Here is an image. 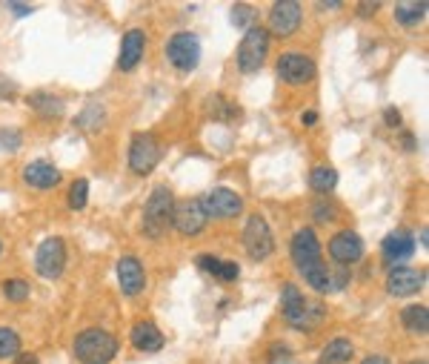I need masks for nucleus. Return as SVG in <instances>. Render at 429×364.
Instances as JSON below:
<instances>
[{
	"label": "nucleus",
	"mask_w": 429,
	"mask_h": 364,
	"mask_svg": "<svg viewBox=\"0 0 429 364\" xmlns=\"http://www.w3.org/2000/svg\"><path fill=\"white\" fill-rule=\"evenodd\" d=\"M266 55H270V32L263 26H249L238 46V69L252 75L266 64Z\"/></svg>",
	"instance_id": "obj_3"
},
{
	"label": "nucleus",
	"mask_w": 429,
	"mask_h": 364,
	"mask_svg": "<svg viewBox=\"0 0 429 364\" xmlns=\"http://www.w3.org/2000/svg\"><path fill=\"white\" fill-rule=\"evenodd\" d=\"M238 276H241V264L238 262H224L221 264V273H218L221 281H238Z\"/></svg>",
	"instance_id": "obj_36"
},
{
	"label": "nucleus",
	"mask_w": 429,
	"mask_h": 364,
	"mask_svg": "<svg viewBox=\"0 0 429 364\" xmlns=\"http://www.w3.org/2000/svg\"><path fill=\"white\" fill-rule=\"evenodd\" d=\"M115 273H118V284H121L123 295L135 298V295H140L146 290V270H143V264L138 262L135 255H123L118 262V267H115Z\"/></svg>",
	"instance_id": "obj_15"
},
{
	"label": "nucleus",
	"mask_w": 429,
	"mask_h": 364,
	"mask_svg": "<svg viewBox=\"0 0 429 364\" xmlns=\"http://www.w3.org/2000/svg\"><path fill=\"white\" fill-rule=\"evenodd\" d=\"M160 155L164 149H160L157 138L152 132H138L129 143V170L135 175H149L160 164Z\"/></svg>",
	"instance_id": "obj_8"
},
{
	"label": "nucleus",
	"mask_w": 429,
	"mask_h": 364,
	"mask_svg": "<svg viewBox=\"0 0 429 364\" xmlns=\"http://www.w3.org/2000/svg\"><path fill=\"white\" fill-rule=\"evenodd\" d=\"M301 4H295V0H281V4H272L270 9V37L278 35V37H289L301 29Z\"/></svg>",
	"instance_id": "obj_13"
},
{
	"label": "nucleus",
	"mask_w": 429,
	"mask_h": 364,
	"mask_svg": "<svg viewBox=\"0 0 429 364\" xmlns=\"http://www.w3.org/2000/svg\"><path fill=\"white\" fill-rule=\"evenodd\" d=\"M20 353V336L9 327H0V358H9Z\"/></svg>",
	"instance_id": "obj_29"
},
{
	"label": "nucleus",
	"mask_w": 429,
	"mask_h": 364,
	"mask_svg": "<svg viewBox=\"0 0 429 364\" xmlns=\"http://www.w3.org/2000/svg\"><path fill=\"white\" fill-rule=\"evenodd\" d=\"M23 184H29L35 189H52L61 184V170L52 167L49 161H32L23 167Z\"/></svg>",
	"instance_id": "obj_19"
},
{
	"label": "nucleus",
	"mask_w": 429,
	"mask_h": 364,
	"mask_svg": "<svg viewBox=\"0 0 429 364\" xmlns=\"http://www.w3.org/2000/svg\"><path fill=\"white\" fill-rule=\"evenodd\" d=\"M415 252V238L409 230H395L384 238L381 244V255H384V262L398 267V262H404V258H409Z\"/></svg>",
	"instance_id": "obj_18"
},
{
	"label": "nucleus",
	"mask_w": 429,
	"mask_h": 364,
	"mask_svg": "<svg viewBox=\"0 0 429 364\" xmlns=\"http://www.w3.org/2000/svg\"><path fill=\"white\" fill-rule=\"evenodd\" d=\"M426 241H429V233H426V230H421V247H426Z\"/></svg>",
	"instance_id": "obj_46"
},
{
	"label": "nucleus",
	"mask_w": 429,
	"mask_h": 364,
	"mask_svg": "<svg viewBox=\"0 0 429 364\" xmlns=\"http://www.w3.org/2000/svg\"><path fill=\"white\" fill-rule=\"evenodd\" d=\"M243 249L252 262H266L272 252H275V238H272V230L266 224L263 216H249L246 218V227H243Z\"/></svg>",
	"instance_id": "obj_5"
},
{
	"label": "nucleus",
	"mask_w": 429,
	"mask_h": 364,
	"mask_svg": "<svg viewBox=\"0 0 429 364\" xmlns=\"http://www.w3.org/2000/svg\"><path fill=\"white\" fill-rule=\"evenodd\" d=\"M289 255L298 267V273H306L318 264H324V247H320L318 235L312 227H303L292 235V244H289Z\"/></svg>",
	"instance_id": "obj_7"
},
{
	"label": "nucleus",
	"mask_w": 429,
	"mask_h": 364,
	"mask_svg": "<svg viewBox=\"0 0 429 364\" xmlns=\"http://www.w3.org/2000/svg\"><path fill=\"white\" fill-rule=\"evenodd\" d=\"M330 258L341 267H349L363 258V238L355 230H341L330 238Z\"/></svg>",
	"instance_id": "obj_12"
},
{
	"label": "nucleus",
	"mask_w": 429,
	"mask_h": 364,
	"mask_svg": "<svg viewBox=\"0 0 429 364\" xmlns=\"http://www.w3.org/2000/svg\"><path fill=\"white\" fill-rule=\"evenodd\" d=\"M206 216H203V206L198 198H183V201H175V210H172V227L181 233V235H200L206 230Z\"/></svg>",
	"instance_id": "obj_10"
},
{
	"label": "nucleus",
	"mask_w": 429,
	"mask_h": 364,
	"mask_svg": "<svg viewBox=\"0 0 429 364\" xmlns=\"http://www.w3.org/2000/svg\"><path fill=\"white\" fill-rule=\"evenodd\" d=\"M423 284H426V270H418V267H392L387 276V290L395 298L418 295Z\"/></svg>",
	"instance_id": "obj_14"
},
{
	"label": "nucleus",
	"mask_w": 429,
	"mask_h": 364,
	"mask_svg": "<svg viewBox=\"0 0 429 364\" xmlns=\"http://www.w3.org/2000/svg\"><path fill=\"white\" fill-rule=\"evenodd\" d=\"M200 40L195 32H175L167 40V58L178 72H195L200 64Z\"/></svg>",
	"instance_id": "obj_4"
},
{
	"label": "nucleus",
	"mask_w": 429,
	"mask_h": 364,
	"mask_svg": "<svg viewBox=\"0 0 429 364\" xmlns=\"http://www.w3.org/2000/svg\"><path fill=\"white\" fill-rule=\"evenodd\" d=\"M206 218H238L243 213V198L235 189L214 187L203 198H198Z\"/></svg>",
	"instance_id": "obj_9"
},
{
	"label": "nucleus",
	"mask_w": 429,
	"mask_h": 364,
	"mask_svg": "<svg viewBox=\"0 0 429 364\" xmlns=\"http://www.w3.org/2000/svg\"><path fill=\"white\" fill-rule=\"evenodd\" d=\"M4 295H6L9 301L20 304V301H26V298L32 295V287H29V281H23V278H9V281H4Z\"/></svg>",
	"instance_id": "obj_28"
},
{
	"label": "nucleus",
	"mask_w": 429,
	"mask_h": 364,
	"mask_svg": "<svg viewBox=\"0 0 429 364\" xmlns=\"http://www.w3.org/2000/svg\"><path fill=\"white\" fill-rule=\"evenodd\" d=\"M309 187L318 192V195H327L338 187V170L335 167H327V164H320L309 172Z\"/></svg>",
	"instance_id": "obj_24"
},
{
	"label": "nucleus",
	"mask_w": 429,
	"mask_h": 364,
	"mask_svg": "<svg viewBox=\"0 0 429 364\" xmlns=\"http://www.w3.org/2000/svg\"><path fill=\"white\" fill-rule=\"evenodd\" d=\"M6 9H9L15 18H26V15H32V12H35V6H29V4H9Z\"/></svg>",
	"instance_id": "obj_38"
},
{
	"label": "nucleus",
	"mask_w": 429,
	"mask_h": 364,
	"mask_svg": "<svg viewBox=\"0 0 429 364\" xmlns=\"http://www.w3.org/2000/svg\"><path fill=\"white\" fill-rule=\"evenodd\" d=\"M35 270L46 281H55V278L64 276V270H66V244H64V238L52 235V238H46L37 247V252H35Z\"/></svg>",
	"instance_id": "obj_6"
},
{
	"label": "nucleus",
	"mask_w": 429,
	"mask_h": 364,
	"mask_svg": "<svg viewBox=\"0 0 429 364\" xmlns=\"http://www.w3.org/2000/svg\"><path fill=\"white\" fill-rule=\"evenodd\" d=\"M312 216H315V221H318V224L335 221V218H338V206H335L332 201H318V204H315V210H312Z\"/></svg>",
	"instance_id": "obj_30"
},
{
	"label": "nucleus",
	"mask_w": 429,
	"mask_h": 364,
	"mask_svg": "<svg viewBox=\"0 0 429 364\" xmlns=\"http://www.w3.org/2000/svg\"><path fill=\"white\" fill-rule=\"evenodd\" d=\"M401 143H404V149H409V152H412V149L418 146V141H415V138H412L409 132H404V135H401Z\"/></svg>",
	"instance_id": "obj_43"
},
{
	"label": "nucleus",
	"mask_w": 429,
	"mask_h": 364,
	"mask_svg": "<svg viewBox=\"0 0 429 364\" xmlns=\"http://www.w3.org/2000/svg\"><path fill=\"white\" fill-rule=\"evenodd\" d=\"M318 9H341L338 0H330V4H318Z\"/></svg>",
	"instance_id": "obj_45"
},
{
	"label": "nucleus",
	"mask_w": 429,
	"mask_h": 364,
	"mask_svg": "<svg viewBox=\"0 0 429 364\" xmlns=\"http://www.w3.org/2000/svg\"><path fill=\"white\" fill-rule=\"evenodd\" d=\"M266 358H270L272 364H286V361L292 358V350H289L286 344H272V347H270V356H266Z\"/></svg>",
	"instance_id": "obj_34"
},
{
	"label": "nucleus",
	"mask_w": 429,
	"mask_h": 364,
	"mask_svg": "<svg viewBox=\"0 0 429 364\" xmlns=\"http://www.w3.org/2000/svg\"><path fill=\"white\" fill-rule=\"evenodd\" d=\"M89 204V181L86 178H75V184L69 187V206L75 213H80Z\"/></svg>",
	"instance_id": "obj_27"
},
{
	"label": "nucleus",
	"mask_w": 429,
	"mask_h": 364,
	"mask_svg": "<svg viewBox=\"0 0 429 364\" xmlns=\"http://www.w3.org/2000/svg\"><path fill=\"white\" fill-rule=\"evenodd\" d=\"M349 278H352V273L346 270V267H330V293H341L346 284H349Z\"/></svg>",
	"instance_id": "obj_32"
},
{
	"label": "nucleus",
	"mask_w": 429,
	"mask_h": 364,
	"mask_svg": "<svg viewBox=\"0 0 429 364\" xmlns=\"http://www.w3.org/2000/svg\"><path fill=\"white\" fill-rule=\"evenodd\" d=\"M426 12H429L426 4H398L395 6V20L401 26H418V23H423Z\"/></svg>",
	"instance_id": "obj_25"
},
{
	"label": "nucleus",
	"mask_w": 429,
	"mask_h": 364,
	"mask_svg": "<svg viewBox=\"0 0 429 364\" xmlns=\"http://www.w3.org/2000/svg\"><path fill=\"white\" fill-rule=\"evenodd\" d=\"M361 364H392V361H389L387 356H366Z\"/></svg>",
	"instance_id": "obj_42"
},
{
	"label": "nucleus",
	"mask_w": 429,
	"mask_h": 364,
	"mask_svg": "<svg viewBox=\"0 0 429 364\" xmlns=\"http://www.w3.org/2000/svg\"><path fill=\"white\" fill-rule=\"evenodd\" d=\"M252 18H255V12H252V6H249V4H235V6H232V26H238V29H249Z\"/></svg>",
	"instance_id": "obj_31"
},
{
	"label": "nucleus",
	"mask_w": 429,
	"mask_h": 364,
	"mask_svg": "<svg viewBox=\"0 0 429 364\" xmlns=\"http://www.w3.org/2000/svg\"><path fill=\"white\" fill-rule=\"evenodd\" d=\"M221 258H214V255H198V267L203 270V273H209V276H214L218 278V273H221Z\"/></svg>",
	"instance_id": "obj_33"
},
{
	"label": "nucleus",
	"mask_w": 429,
	"mask_h": 364,
	"mask_svg": "<svg viewBox=\"0 0 429 364\" xmlns=\"http://www.w3.org/2000/svg\"><path fill=\"white\" fill-rule=\"evenodd\" d=\"M12 364H40V361H37V356H35V353H20Z\"/></svg>",
	"instance_id": "obj_41"
},
{
	"label": "nucleus",
	"mask_w": 429,
	"mask_h": 364,
	"mask_svg": "<svg viewBox=\"0 0 429 364\" xmlns=\"http://www.w3.org/2000/svg\"><path fill=\"white\" fill-rule=\"evenodd\" d=\"M0 146H6L9 152L20 146V132L18 129H0Z\"/></svg>",
	"instance_id": "obj_35"
},
{
	"label": "nucleus",
	"mask_w": 429,
	"mask_h": 364,
	"mask_svg": "<svg viewBox=\"0 0 429 364\" xmlns=\"http://www.w3.org/2000/svg\"><path fill=\"white\" fill-rule=\"evenodd\" d=\"M306 298L303 293L298 290V284H284L281 287V310H284V319L286 324H292L295 330H303V322H306Z\"/></svg>",
	"instance_id": "obj_17"
},
{
	"label": "nucleus",
	"mask_w": 429,
	"mask_h": 364,
	"mask_svg": "<svg viewBox=\"0 0 429 364\" xmlns=\"http://www.w3.org/2000/svg\"><path fill=\"white\" fill-rule=\"evenodd\" d=\"M26 100L40 118H61L64 115V100L52 92H32Z\"/></svg>",
	"instance_id": "obj_21"
},
{
	"label": "nucleus",
	"mask_w": 429,
	"mask_h": 364,
	"mask_svg": "<svg viewBox=\"0 0 429 364\" xmlns=\"http://www.w3.org/2000/svg\"><path fill=\"white\" fill-rule=\"evenodd\" d=\"M401 322H404V327H406L409 333L426 336V333H429V310H426L423 304H412V307H406L404 313H401Z\"/></svg>",
	"instance_id": "obj_23"
},
{
	"label": "nucleus",
	"mask_w": 429,
	"mask_h": 364,
	"mask_svg": "<svg viewBox=\"0 0 429 364\" xmlns=\"http://www.w3.org/2000/svg\"><path fill=\"white\" fill-rule=\"evenodd\" d=\"M278 78L284 83H292V86H303L315 78V61L309 55H301V52H286V55L278 58Z\"/></svg>",
	"instance_id": "obj_11"
},
{
	"label": "nucleus",
	"mask_w": 429,
	"mask_h": 364,
	"mask_svg": "<svg viewBox=\"0 0 429 364\" xmlns=\"http://www.w3.org/2000/svg\"><path fill=\"white\" fill-rule=\"evenodd\" d=\"M301 276H303V281H306L312 290L330 293V267H327V264H318V267H312V270H306V273H301Z\"/></svg>",
	"instance_id": "obj_26"
},
{
	"label": "nucleus",
	"mask_w": 429,
	"mask_h": 364,
	"mask_svg": "<svg viewBox=\"0 0 429 364\" xmlns=\"http://www.w3.org/2000/svg\"><path fill=\"white\" fill-rule=\"evenodd\" d=\"M0 98H9V100L15 98V83H12V81H6L4 75H0Z\"/></svg>",
	"instance_id": "obj_40"
},
{
	"label": "nucleus",
	"mask_w": 429,
	"mask_h": 364,
	"mask_svg": "<svg viewBox=\"0 0 429 364\" xmlns=\"http://www.w3.org/2000/svg\"><path fill=\"white\" fill-rule=\"evenodd\" d=\"M301 121H303L306 127H315V124H318V112H306V115H303Z\"/></svg>",
	"instance_id": "obj_44"
},
{
	"label": "nucleus",
	"mask_w": 429,
	"mask_h": 364,
	"mask_svg": "<svg viewBox=\"0 0 429 364\" xmlns=\"http://www.w3.org/2000/svg\"><path fill=\"white\" fill-rule=\"evenodd\" d=\"M0 252H4V244H0Z\"/></svg>",
	"instance_id": "obj_48"
},
{
	"label": "nucleus",
	"mask_w": 429,
	"mask_h": 364,
	"mask_svg": "<svg viewBox=\"0 0 429 364\" xmlns=\"http://www.w3.org/2000/svg\"><path fill=\"white\" fill-rule=\"evenodd\" d=\"M401 121H404V118H401V112H398L395 107H387V110H384V124H387L389 129L401 127Z\"/></svg>",
	"instance_id": "obj_37"
},
{
	"label": "nucleus",
	"mask_w": 429,
	"mask_h": 364,
	"mask_svg": "<svg viewBox=\"0 0 429 364\" xmlns=\"http://www.w3.org/2000/svg\"><path fill=\"white\" fill-rule=\"evenodd\" d=\"M352 353H355L352 341L341 336V339H332V341H330L324 350H320V356H318V364H349Z\"/></svg>",
	"instance_id": "obj_22"
},
{
	"label": "nucleus",
	"mask_w": 429,
	"mask_h": 364,
	"mask_svg": "<svg viewBox=\"0 0 429 364\" xmlns=\"http://www.w3.org/2000/svg\"><path fill=\"white\" fill-rule=\"evenodd\" d=\"M75 358L80 364H109L118 356V339L109 330L89 327L75 339Z\"/></svg>",
	"instance_id": "obj_2"
},
{
	"label": "nucleus",
	"mask_w": 429,
	"mask_h": 364,
	"mask_svg": "<svg viewBox=\"0 0 429 364\" xmlns=\"http://www.w3.org/2000/svg\"><path fill=\"white\" fill-rule=\"evenodd\" d=\"M409 364H426V358H415V361H409Z\"/></svg>",
	"instance_id": "obj_47"
},
{
	"label": "nucleus",
	"mask_w": 429,
	"mask_h": 364,
	"mask_svg": "<svg viewBox=\"0 0 429 364\" xmlns=\"http://www.w3.org/2000/svg\"><path fill=\"white\" fill-rule=\"evenodd\" d=\"M172 210H175V195L169 187H155L149 192V201L143 206V235L146 238H164L172 227Z\"/></svg>",
	"instance_id": "obj_1"
},
{
	"label": "nucleus",
	"mask_w": 429,
	"mask_h": 364,
	"mask_svg": "<svg viewBox=\"0 0 429 364\" xmlns=\"http://www.w3.org/2000/svg\"><path fill=\"white\" fill-rule=\"evenodd\" d=\"M146 52V32L143 29H129L121 40V55H118V69L121 72H132L138 69V64L143 61Z\"/></svg>",
	"instance_id": "obj_16"
},
{
	"label": "nucleus",
	"mask_w": 429,
	"mask_h": 364,
	"mask_svg": "<svg viewBox=\"0 0 429 364\" xmlns=\"http://www.w3.org/2000/svg\"><path fill=\"white\" fill-rule=\"evenodd\" d=\"M378 9H381V4H358V18H363V20H366V18H372Z\"/></svg>",
	"instance_id": "obj_39"
},
{
	"label": "nucleus",
	"mask_w": 429,
	"mask_h": 364,
	"mask_svg": "<svg viewBox=\"0 0 429 364\" xmlns=\"http://www.w3.org/2000/svg\"><path fill=\"white\" fill-rule=\"evenodd\" d=\"M129 339H132V344H135L140 353H157V350H164V344H167L164 333H160L152 322H138V324L132 327Z\"/></svg>",
	"instance_id": "obj_20"
}]
</instances>
